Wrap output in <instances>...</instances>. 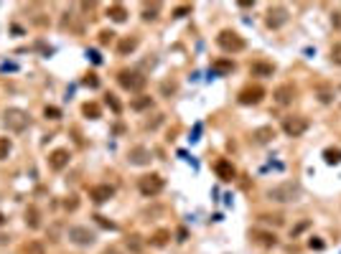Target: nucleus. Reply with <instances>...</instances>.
I'll return each instance as SVG.
<instances>
[{"label": "nucleus", "instance_id": "3", "mask_svg": "<svg viewBox=\"0 0 341 254\" xmlns=\"http://www.w3.org/2000/svg\"><path fill=\"white\" fill-rule=\"evenodd\" d=\"M117 84L125 92H143L148 84V76H143L140 71H133V69H122L117 74Z\"/></svg>", "mask_w": 341, "mask_h": 254}, {"label": "nucleus", "instance_id": "18", "mask_svg": "<svg viewBox=\"0 0 341 254\" xmlns=\"http://www.w3.org/2000/svg\"><path fill=\"white\" fill-rule=\"evenodd\" d=\"M151 107H153V97H148V94H140V97L130 99V110H135V112H145Z\"/></svg>", "mask_w": 341, "mask_h": 254}, {"label": "nucleus", "instance_id": "14", "mask_svg": "<svg viewBox=\"0 0 341 254\" xmlns=\"http://www.w3.org/2000/svg\"><path fill=\"white\" fill-rule=\"evenodd\" d=\"M272 97H275V102H278L280 107H285V104H290L295 99V87L293 84H280V87L272 92Z\"/></svg>", "mask_w": 341, "mask_h": 254}, {"label": "nucleus", "instance_id": "5", "mask_svg": "<svg viewBox=\"0 0 341 254\" xmlns=\"http://www.w3.org/2000/svg\"><path fill=\"white\" fill-rule=\"evenodd\" d=\"M67 237H69V242L77 244V247H92V244L97 242V234H94L89 226H69V229H67Z\"/></svg>", "mask_w": 341, "mask_h": 254}, {"label": "nucleus", "instance_id": "22", "mask_svg": "<svg viewBox=\"0 0 341 254\" xmlns=\"http://www.w3.org/2000/svg\"><path fill=\"white\" fill-rule=\"evenodd\" d=\"M26 224H28V229H38L41 226V211L36 206L26 208Z\"/></svg>", "mask_w": 341, "mask_h": 254}, {"label": "nucleus", "instance_id": "9", "mask_svg": "<svg viewBox=\"0 0 341 254\" xmlns=\"http://www.w3.org/2000/svg\"><path fill=\"white\" fill-rule=\"evenodd\" d=\"M262 97H265V89L260 87V84H250V87H245V89L237 94L240 104H260Z\"/></svg>", "mask_w": 341, "mask_h": 254}, {"label": "nucleus", "instance_id": "7", "mask_svg": "<svg viewBox=\"0 0 341 254\" xmlns=\"http://www.w3.org/2000/svg\"><path fill=\"white\" fill-rule=\"evenodd\" d=\"M308 127H311V122H308V117H303V115H293V117H285V120H283V132H285L288 137H301Z\"/></svg>", "mask_w": 341, "mask_h": 254}, {"label": "nucleus", "instance_id": "31", "mask_svg": "<svg viewBox=\"0 0 341 254\" xmlns=\"http://www.w3.org/2000/svg\"><path fill=\"white\" fill-rule=\"evenodd\" d=\"M127 247H130L133 252H140V249H143V242H140V237H138V234H133L130 239H127Z\"/></svg>", "mask_w": 341, "mask_h": 254}, {"label": "nucleus", "instance_id": "19", "mask_svg": "<svg viewBox=\"0 0 341 254\" xmlns=\"http://www.w3.org/2000/svg\"><path fill=\"white\" fill-rule=\"evenodd\" d=\"M232 69H234V61H229V59L211 61V74H229Z\"/></svg>", "mask_w": 341, "mask_h": 254}, {"label": "nucleus", "instance_id": "34", "mask_svg": "<svg viewBox=\"0 0 341 254\" xmlns=\"http://www.w3.org/2000/svg\"><path fill=\"white\" fill-rule=\"evenodd\" d=\"M262 221H267V224H275V226H283V224H285V219H283L280 214H275V216H262Z\"/></svg>", "mask_w": 341, "mask_h": 254}, {"label": "nucleus", "instance_id": "11", "mask_svg": "<svg viewBox=\"0 0 341 254\" xmlns=\"http://www.w3.org/2000/svg\"><path fill=\"white\" fill-rule=\"evenodd\" d=\"M69 150H67V147H59V150H54L51 155H49V168H51V171H64V168H67L69 165Z\"/></svg>", "mask_w": 341, "mask_h": 254}, {"label": "nucleus", "instance_id": "36", "mask_svg": "<svg viewBox=\"0 0 341 254\" xmlns=\"http://www.w3.org/2000/svg\"><path fill=\"white\" fill-rule=\"evenodd\" d=\"M331 61L341 64V44H334V49H331Z\"/></svg>", "mask_w": 341, "mask_h": 254}, {"label": "nucleus", "instance_id": "24", "mask_svg": "<svg viewBox=\"0 0 341 254\" xmlns=\"http://www.w3.org/2000/svg\"><path fill=\"white\" fill-rule=\"evenodd\" d=\"M82 115L89 117V120H97V117L102 115V110H99L97 102H84V104H82Z\"/></svg>", "mask_w": 341, "mask_h": 254}, {"label": "nucleus", "instance_id": "29", "mask_svg": "<svg viewBox=\"0 0 341 254\" xmlns=\"http://www.w3.org/2000/svg\"><path fill=\"white\" fill-rule=\"evenodd\" d=\"M176 89H178V84H176L173 79H170V81H163V84H161V92H163L166 97H170V94H176Z\"/></svg>", "mask_w": 341, "mask_h": 254}, {"label": "nucleus", "instance_id": "45", "mask_svg": "<svg viewBox=\"0 0 341 254\" xmlns=\"http://www.w3.org/2000/svg\"><path fill=\"white\" fill-rule=\"evenodd\" d=\"M3 224H5V216H3V214H0V226H3Z\"/></svg>", "mask_w": 341, "mask_h": 254}, {"label": "nucleus", "instance_id": "39", "mask_svg": "<svg viewBox=\"0 0 341 254\" xmlns=\"http://www.w3.org/2000/svg\"><path fill=\"white\" fill-rule=\"evenodd\" d=\"M308 247H311V249H324V247H326V244H324V242H321V239H318V237H313V239H311V242H308Z\"/></svg>", "mask_w": 341, "mask_h": 254}, {"label": "nucleus", "instance_id": "17", "mask_svg": "<svg viewBox=\"0 0 341 254\" xmlns=\"http://www.w3.org/2000/svg\"><path fill=\"white\" fill-rule=\"evenodd\" d=\"M138 44H140V38H138V36H125L120 44H117V54H120V56L133 54V51L138 49Z\"/></svg>", "mask_w": 341, "mask_h": 254}, {"label": "nucleus", "instance_id": "12", "mask_svg": "<svg viewBox=\"0 0 341 254\" xmlns=\"http://www.w3.org/2000/svg\"><path fill=\"white\" fill-rule=\"evenodd\" d=\"M127 160H130V165H148L151 163V150H148L145 145H135V147H130V153H127Z\"/></svg>", "mask_w": 341, "mask_h": 254}, {"label": "nucleus", "instance_id": "10", "mask_svg": "<svg viewBox=\"0 0 341 254\" xmlns=\"http://www.w3.org/2000/svg\"><path fill=\"white\" fill-rule=\"evenodd\" d=\"M115 196V188L110 183H99V186H92L89 188V198L94 203H104V201H110Z\"/></svg>", "mask_w": 341, "mask_h": 254}, {"label": "nucleus", "instance_id": "43", "mask_svg": "<svg viewBox=\"0 0 341 254\" xmlns=\"http://www.w3.org/2000/svg\"><path fill=\"white\" fill-rule=\"evenodd\" d=\"M87 56H92V61H94V64H99V56H97V51H89Z\"/></svg>", "mask_w": 341, "mask_h": 254}, {"label": "nucleus", "instance_id": "33", "mask_svg": "<svg viewBox=\"0 0 341 254\" xmlns=\"http://www.w3.org/2000/svg\"><path fill=\"white\" fill-rule=\"evenodd\" d=\"M84 87H92V89H97V87H99V79H97V74H87V76H84Z\"/></svg>", "mask_w": 341, "mask_h": 254}, {"label": "nucleus", "instance_id": "26", "mask_svg": "<svg viewBox=\"0 0 341 254\" xmlns=\"http://www.w3.org/2000/svg\"><path fill=\"white\" fill-rule=\"evenodd\" d=\"M324 160L329 165H339L341 163V147H326V150H324Z\"/></svg>", "mask_w": 341, "mask_h": 254}, {"label": "nucleus", "instance_id": "42", "mask_svg": "<svg viewBox=\"0 0 341 254\" xmlns=\"http://www.w3.org/2000/svg\"><path fill=\"white\" fill-rule=\"evenodd\" d=\"M64 206H67V208H69V211H74V208H77V206H79V201H77V198H74V196H72V201H67V203H64Z\"/></svg>", "mask_w": 341, "mask_h": 254}, {"label": "nucleus", "instance_id": "27", "mask_svg": "<svg viewBox=\"0 0 341 254\" xmlns=\"http://www.w3.org/2000/svg\"><path fill=\"white\" fill-rule=\"evenodd\" d=\"M23 254H46V247L41 242H26L23 244Z\"/></svg>", "mask_w": 341, "mask_h": 254}, {"label": "nucleus", "instance_id": "25", "mask_svg": "<svg viewBox=\"0 0 341 254\" xmlns=\"http://www.w3.org/2000/svg\"><path fill=\"white\" fill-rule=\"evenodd\" d=\"M161 13V3H145L143 5V20H156Z\"/></svg>", "mask_w": 341, "mask_h": 254}, {"label": "nucleus", "instance_id": "28", "mask_svg": "<svg viewBox=\"0 0 341 254\" xmlns=\"http://www.w3.org/2000/svg\"><path fill=\"white\" fill-rule=\"evenodd\" d=\"M10 150H13V142L8 137H0V160H5L10 155Z\"/></svg>", "mask_w": 341, "mask_h": 254}, {"label": "nucleus", "instance_id": "38", "mask_svg": "<svg viewBox=\"0 0 341 254\" xmlns=\"http://www.w3.org/2000/svg\"><path fill=\"white\" fill-rule=\"evenodd\" d=\"M186 13H191V5H181V8H176V10H173V15H176V18H183Z\"/></svg>", "mask_w": 341, "mask_h": 254}, {"label": "nucleus", "instance_id": "4", "mask_svg": "<svg viewBox=\"0 0 341 254\" xmlns=\"http://www.w3.org/2000/svg\"><path fill=\"white\" fill-rule=\"evenodd\" d=\"M138 188H140L143 196L153 198V196H158L161 190L166 188V181H163V176H158V173H148V176H140Z\"/></svg>", "mask_w": 341, "mask_h": 254}, {"label": "nucleus", "instance_id": "6", "mask_svg": "<svg viewBox=\"0 0 341 254\" xmlns=\"http://www.w3.org/2000/svg\"><path fill=\"white\" fill-rule=\"evenodd\" d=\"M28 125H31V117H28V112L18 110V107H10V110L5 112V127H8L10 132H23Z\"/></svg>", "mask_w": 341, "mask_h": 254}, {"label": "nucleus", "instance_id": "16", "mask_svg": "<svg viewBox=\"0 0 341 254\" xmlns=\"http://www.w3.org/2000/svg\"><path fill=\"white\" fill-rule=\"evenodd\" d=\"M250 74H252V76H272V74H275V64L257 59V61L250 64Z\"/></svg>", "mask_w": 341, "mask_h": 254}, {"label": "nucleus", "instance_id": "35", "mask_svg": "<svg viewBox=\"0 0 341 254\" xmlns=\"http://www.w3.org/2000/svg\"><path fill=\"white\" fill-rule=\"evenodd\" d=\"M44 115H46L49 120H59V117H61V110H59V107H46Z\"/></svg>", "mask_w": 341, "mask_h": 254}, {"label": "nucleus", "instance_id": "41", "mask_svg": "<svg viewBox=\"0 0 341 254\" xmlns=\"http://www.w3.org/2000/svg\"><path fill=\"white\" fill-rule=\"evenodd\" d=\"M331 23H334V28L341 31V13H334V15H331Z\"/></svg>", "mask_w": 341, "mask_h": 254}, {"label": "nucleus", "instance_id": "8", "mask_svg": "<svg viewBox=\"0 0 341 254\" xmlns=\"http://www.w3.org/2000/svg\"><path fill=\"white\" fill-rule=\"evenodd\" d=\"M265 23H267V28H283L285 23H288V10L283 8V5H272L270 10H267V15H265Z\"/></svg>", "mask_w": 341, "mask_h": 254}, {"label": "nucleus", "instance_id": "44", "mask_svg": "<svg viewBox=\"0 0 341 254\" xmlns=\"http://www.w3.org/2000/svg\"><path fill=\"white\" fill-rule=\"evenodd\" d=\"M102 254H120V252H117V249H112V247H110V249H104V252H102Z\"/></svg>", "mask_w": 341, "mask_h": 254}, {"label": "nucleus", "instance_id": "32", "mask_svg": "<svg viewBox=\"0 0 341 254\" xmlns=\"http://www.w3.org/2000/svg\"><path fill=\"white\" fill-rule=\"evenodd\" d=\"M112 41H115V33H112V31H102V33H99V44H102V46L112 44Z\"/></svg>", "mask_w": 341, "mask_h": 254}, {"label": "nucleus", "instance_id": "2", "mask_svg": "<svg viewBox=\"0 0 341 254\" xmlns=\"http://www.w3.org/2000/svg\"><path fill=\"white\" fill-rule=\"evenodd\" d=\"M217 46L222 49V51H227V54H240V51H245V38L237 33V31H219V36H217Z\"/></svg>", "mask_w": 341, "mask_h": 254}, {"label": "nucleus", "instance_id": "30", "mask_svg": "<svg viewBox=\"0 0 341 254\" xmlns=\"http://www.w3.org/2000/svg\"><path fill=\"white\" fill-rule=\"evenodd\" d=\"M104 102H107V107H112V112H115V115H120V112H122V107H120V102H117V97H115V94H107V97H104Z\"/></svg>", "mask_w": 341, "mask_h": 254}, {"label": "nucleus", "instance_id": "37", "mask_svg": "<svg viewBox=\"0 0 341 254\" xmlns=\"http://www.w3.org/2000/svg\"><path fill=\"white\" fill-rule=\"evenodd\" d=\"M308 226H311V221H301V224H298L295 229H290V234L295 237V234H301V231H303V229H308Z\"/></svg>", "mask_w": 341, "mask_h": 254}, {"label": "nucleus", "instance_id": "15", "mask_svg": "<svg viewBox=\"0 0 341 254\" xmlns=\"http://www.w3.org/2000/svg\"><path fill=\"white\" fill-rule=\"evenodd\" d=\"M214 173H217L222 181H234V176H237L232 160H227V158H219V160L214 163Z\"/></svg>", "mask_w": 341, "mask_h": 254}, {"label": "nucleus", "instance_id": "21", "mask_svg": "<svg viewBox=\"0 0 341 254\" xmlns=\"http://www.w3.org/2000/svg\"><path fill=\"white\" fill-rule=\"evenodd\" d=\"M168 239H170V231L168 229H158L156 234H151V239H148V242H151V247H166Z\"/></svg>", "mask_w": 341, "mask_h": 254}, {"label": "nucleus", "instance_id": "1", "mask_svg": "<svg viewBox=\"0 0 341 254\" xmlns=\"http://www.w3.org/2000/svg\"><path fill=\"white\" fill-rule=\"evenodd\" d=\"M301 186L293 183V181H285V183H278L267 190V198L275 201V203H290V201H298L301 198Z\"/></svg>", "mask_w": 341, "mask_h": 254}, {"label": "nucleus", "instance_id": "13", "mask_svg": "<svg viewBox=\"0 0 341 254\" xmlns=\"http://www.w3.org/2000/svg\"><path fill=\"white\" fill-rule=\"evenodd\" d=\"M250 239H252L255 244L265 247V249H270V247H275V244H278V237H275L272 231H262V229H252Z\"/></svg>", "mask_w": 341, "mask_h": 254}, {"label": "nucleus", "instance_id": "40", "mask_svg": "<svg viewBox=\"0 0 341 254\" xmlns=\"http://www.w3.org/2000/svg\"><path fill=\"white\" fill-rule=\"evenodd\" d=\"M94 219H97V224H99V226H107V229H117V226H115L112 221H107L104 216H94Z\"/></svg>", "mask_w": 341, "mask_h": 254}, {"label": "nucleus", "instance_id": "23", "mask_svg": "<svg viewBox=\"0 0 341 254\" xmlns=\"http://www.w3.org/2000/svg\"><path fill=\"white\" fill-rule=\"evenodd\" d=\"M252 137H255V142H257V145H265L270 137H275V130H272V127H260V130L252 132Z\"/></svg>", "mask_w": 341, "mask_h": 254}, {"label": "nucleus", "instance_id": "20", "mask_svg": "<svg viewBox=\"0 0 341 254\" xmlns=\"http://www.w3.org/2000/svg\"><path fill=\"white\" fill-rule=\"evenodd\" d=\"M107 15H110V20H115V23H125V20H127V10H125V5H120V3L110 5V8H107Z\"/></svg>", "mask_w": 341, "mask_h": 254}]
</instances>
